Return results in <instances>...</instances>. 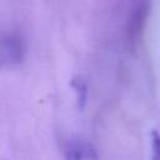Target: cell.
I'll return each mask as SVG.
<instances>
[{
	"label": "cell",
	"instance_id": "cell-1",
	"mask_svg": "<svg viewBox=\"0 0 160 160\" xmlns=\"http://www.w3.org/2000/svg\"><path fill=\"white\" fill-rule=\"evenodd\" d=\"M25 58V45L16 35L0 36V66L12 68L21 64Z\"/></svg>",
	"mask_w": 160,
	"mask_h": 160
},
{
	"label": "cell",
	"instance_id": "cell-2",
	"mask_svg": "<svg viewBox=\"0 0 160 160\" xmlns=\"http://www.w3.org/2000/svg\"><path fill=\"white\" fill-rule=\"evenodd\" d=\"M65 158L66 159H96L98 155L95 149L84 140H70L65 146Z\"/></svg>",
	"mask_w": 160,
	"mask_h": 160
},
{
	"label": "cell",
	"instance_id": "cell-3",
	"mask_svg": "<svg viewBox=\"0 0 160 160\" xmlns=\"http://www.w3.org/2000/svg\"><path fill=\"white\" fill-rule=\"evenodd\" d=\"M72 88L75 89L76 94H78V101L79 104L81 102V105L85 102V99H86V85L80 80V79H76L72 81Z\"/></svg>",
	"mask_w": 160,
	"mask_h": 160
},
{
	"label": "cell",
	"instance_id": "cell-4",
	"mask_svg": "<svg viewBox=\"0 0 160 160\" xmlns=\"http://www.w3.org/2000/svg\"><path fill=\"white\" fill-rule=\"evenodd\" d=\"M151 146H152V156L154 159L160 160V134L156 130L151 131Z\"/></svg>",
	"mask_w": 160,
	"mask_h": 160
}]
</instances>
